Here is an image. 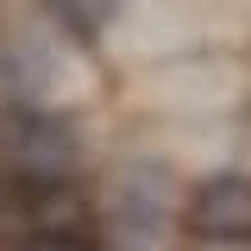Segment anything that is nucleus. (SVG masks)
I'll list each match as a JSON object with an SVG mask.
<instances>
[{"label":"nucleus","instance_id":"nucleus-5","mask_svg":"<svg viewBox=\"0 0 251 251\" xmlns=\"http://www.w3.org/2000/svg\"><path fill=\"white\" fill-rule=\"evenodd\" d=\"M19 239V201H13V182L0 176V245Z\"/></svg>","mask_w":251,"mask_h":251},{"label":"nucleus","instance_id":"nucleus-1","mask_svg":"<svg viewBox=\"0 0 251 251\" xmlns=\"http://www.w3.org/2000/svg\"><path fill=\"white\" fill-rule=\"evenodd\" d=\"M88 163V138L75 113L44 107V100H6L0 107V176L13 182H57V176H82Z\"/></svg>","mask_w":251,"mask_h":251},{"label":"nucleus","instance_id":"nucleus-3","mask_svg":"<svg viewBox=\"0 0 251 251\" xmlns=\"http://www.w3.org/2000/svg\"><path fill=\"white\" fill-rule=\"evenodd\" d=\"M38 6L69 44H100L126 13V0H38Z\"/></svg>","mask_w":251,"mask_h":251},{"label":"nucleus","instance_id":"nucleus-2","mask_svg":"<svg viewBox=\"0 0 251 251\" xmlns=\"http://www.w3.org/2000/svg\"><path fill=\"white\" fill-rule=\"evenodd\" d=\"M195 245H220V251H251V170H214L182 195L176 207Z\"/></svg>","mask_w":251,"mask_h":251},{"label":"nucleus","instance_id":"nucleus-4","mask_svg":"<svg viewBox=\"0 0 251 251\" xmlns=\"http://www.w3.org/2000/svg\"><path fill=\"white\" fill-rule=\"evenodd\" d=\"M13 251H107V245L88 226H44V232H19Z\"/></svg>","mask_w":251,"mask_h":251}]
</instances>
